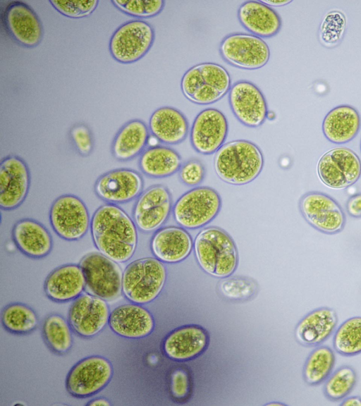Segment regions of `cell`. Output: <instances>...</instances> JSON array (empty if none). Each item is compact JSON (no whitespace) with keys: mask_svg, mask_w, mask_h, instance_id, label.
<instances>
[{"mask_svg":"<svg viewBox=\"0 0 361 406\" xmlns=\"http://www.w3.org/2000/svg\"><path fill=\"white\" fill-rule=\"evenodd\" d=\"M90 230L100 253L123 263L133 256L137 244V226L128 214L113 204L99 207L91 219Z\"/></svg>","mask_w":361,"mask_h":406,"instance_id":"6da1fadb","label":"cell"},{"mask_svg":"<svg viewBox=\"0 0 361 406\" xmlns=\"http://www.w3.org/2000/svg\"><path fill=\"white\" fill-rule=\"evenodd\" d=\"M264 158L253 142L238 140L227 142L216 152L215 171L223 181L235 185L247 184L261 173Z\"/></svg>","mask_w":361,"mask_h":406,"instance_id":"7a4b0ae2","label":"cell"},{"mask_svg":"<svg viewBox=\"0 0 361 406\" xmlns=\"http://www.w3.org/2000/svg\"><path fill=\"white\" fill-rule=\"evenodd\" d=\"M198 264L207 273L219 278L231 275L238 264V252L230 235L217 227L202 230L195 240Z\"/></svg>","mask_w":361,"mask_h":406,"instance_id":"3957f363","label":"cell"},{"mask_svg":"<svg viewBox=\"0 0 361 406\" xmlns=\"http://www.w3.org/2000/svg\"><path fill=\"white\" fill-rule=\"evenodd\" d=\"M231 87L228 72L222 66L204 62L189 68L183 75L180 88L190 102L200 105L215 103Z\"/></svg>","mask_w":361,"mask_h":406,"instance_id":"277c9868","label":"cell"},{"mask_svg":"<svg viewBox=\"0 0 361 406\" xmlns=\"http://www.w3.org/2000/svg\"><path fill=\"white\" fill-rule=\"evenodd\" d=\"M166 278V271L160 260L152 257L140 259L126 268L122 290L132 302L146 304L159 295Z\"/></svg>","mask_w":361,"mask_h":406,"instance_id":"5b68a950","label":"cell"},{"mask_svg":"<svg viewBox=\"0 0 361 406\" xmlns=\"http://www.w3.org/2000/svg\"><path fill=\"white\" fill-rule=\"evenodd\" d=\"M154 29L148 22L133 19L120 25L109 42L111 56L122 64L135 63L143 58L152 47Z\"/></svg>","mask_w":361,"mask_h":406,"instance_id":"8992f818","label":"cell"},{"mask_svg":"<svg viewBox=\"0 0 361 406\" xmlns=\"http://www.w3.org/2000/svg\"><path fill=\"white\" fill-rule=\"evenodd\" d=\"M86 291L106 301L118 298L123 292V271L117 262L102 253L86 254L80 261Z\"/></svg>","mask_w":361,"mask_h":406,"instance_id":"52a82bcc","label":"cell"},{"mask_svg":"<svg viewBox=\"0 0 361 406\" xmlns=\"http://www.w3.org/2000/svg\"><path fill=\"white\" fill-rule=\"evenodd\" d=\"M1 21L10 38L22 47L33 49L42 41V23L35 11L23 1H6L1 7Z\"/></svg>","mask_w":361,"mask_h":406,"instance_id":"ba28073f","label":"cell"},{"mask_svg":"<svg viewBox=\"0 0 361 406\" xmlns=\"http://www.w3.org/2000/svg\"><path fill=\"white\" fill-rule=\"evenodd\" d=\"M221 207V199L216 190L209 187H198L178 199L173 207V216L183 228L195 229L212 221Z\"/></svg>","mask_w":361,"mask_h":406,"instance_id":"9c48e42d","label":"cell"},{"mask_svg":"<svg viewBox=\"0 0 361 406\" xmlns=\"http://www.w3.org/2000/svg\"><path fill=\"white\" fill-rule=\"evenodd\" d=\"M317 174L326 187L343 190L355 184L360 178L361 161L349 148H334L319 159Z\"/></svg>","mask_w":361,"mask_h":406,"instance_id":"30bf717a","label":"cell"},{"mask_svg":"<svg viewBox=\"0 0 361 406\" xmlns=\"http://www.w3.org/2000/svg\"><path fill=\"white\" fill-rule=\"evenodd\" d=\"M49 219L54 232L68 241L82 238L91 223L86 205L73 195H64L55 199L50 209Z\"/></svg>","mask_w":361,"mask_h":406,"instance_id":"8fae6325","label":"cell"},{"mask_svg":"<svg viewBox=\"0 0 361 406\" xmlns=\"http://www.w3.org/2000/svg\"><path fill=\"white\" fill-rule=\"evenodd\" d=\"M111 362L101 356H90L79 361L68 372L66 387L76 398H87L102 390L113 376Z\"/></svg>","mask_w":361,"mask_h":406,"instance_id":"7c38bea8","label":"cell"},{"mask_svg":"<svg viewBox=\"0 0 361 406\" xmlns=\"http://www.w3.org/2000/svg\"><path fill=\"white\" fill-rule=\"evenodd\" d=\"M299 209L307 223L318 231L334 235L342 231L345 215L341 205L321 192H309L300 199Z\"/></svg>","mask_w":361,"mask_h":406,"instance_id":"4fadbf2b","label":"cell"},{"mask_svg":"<svg viewBox=\"0 0 361 406\" xmlns=\"http://www.w3.org/2000/svg\"><path fill=\"white\" fill-rule=\"evenodd\" d=\"M219 52L231 65L246 70L261 68L270 58L269 47L262 38L244 33L225 37L220 44Z\"/></svg>","mask_w":361,"mask_h":406,"instance_id":"5bb4252c","label":"cell"},{"mask_svg":"<svg viewBox=\"0 0 361 406\" xmlns=\"http://www.w3.org/2000/svg\"><path fill=\"white\" fill-rule=\"evenodd\" d=\"M171 205V196L165 186L149 187L139 195L134 206L133 215L137 228L145 233L158 230L167 220Z\"/></svg>","mask_w":361,"mask_h":406,"instance_id":"9a60e30c","label":"cell"},{"mask_svg":"<svg viewBox=\"0 0 361 406\" xmlns=\"http://www.w3.org/2000/svg\"><path fill=\"white\" fill-rule=\"evenodd\" d=\"M110 310L106 300L90 293L75 299L68 311V323L78 335L90 338L109 324Z\"/></svg>","mask_w":361,"mask_h":406,"instance_id":"2e32d148","label":"cell"},{"mask_svg":"<svg viewBox=\"0 0 361 406\" xmlns=\"http://www.w3.org/2000/svg\"><path fill=\"white\" fill-rule=\"evenodd\" d=\"M228 102L235 116L247 127H259L267 118L269 111L264 96L251 82L242 80L233 84Z\"/></svg>","mask_w":361,"mask_h":406,"instance_id":"e0dca14e","label":"cell"},{"mask_svg":"<svg viewBox=\"0 0 361 406\" xmlns=\"http://www.w3.org/2000/svg\"><path fill=\"white\" fill-rule=\"evenodd\" d=\"M30 176L25 161L16 155L3 159L0 164V207L12 210L25 200L29 191Z\"/></svg>","mask_w":361,"mask_h":406,"instance_id":"ac0fdd59","label":"cell"},{"mask_svg":"<svg viewBox=\"0 0 361 406\" xmlns=\"http://www.w3.org/2000/svg\"><path fill=\"white\" fill-rule=\"evenodd\" d=\"M228 121L218 109L209 108L200 111L195 117L190 131L193 148L202 154L216 152L227 137Z\"/></svg>","mask_w":361,"mask_h":406,"instance_id":"d6986e66","label":"cell"},{"mask_svg":"<svg viewBox=\"0 0 361 406\" xmlns=\"http://www.w3.org/2000/svg\"><path fill=\"white\" fill-rule=\"evenodd\" d=\"M143 180L139 173L129 168L110 171L95 182L94 192L109 204L128 202L141 194Z\"/></svg>","mask_w":361,"mask_h":406,"instance_id":"ffe728a7","label":"cell"},{"mask_svg":"<svg viewBox=\"0 0 361 406\" xmlns=\"http://www.w3.org/2000/svg\"><path fill=\"white\" fill-rule=\"evenodd\" d=\"M109 325L116 334L127 338H140L150 334L154 328L152 314L139 304L118 306L110 314Z\"/></svg>","mask_w":361,"mask_h":406,"instance_id":"44dd1931","label":"cell"},{"mask_svg":"<svg viewBox=\"0 0 361 406\" xmlns=\"http://www.w3.org/2000/svg\"><path fill=\"white\" fill-rule=\"evenodd\" d=\"M337 324L338 316L334 309L319 307L307 314L298 322L295 337L302 345H319L331 336Z\"/></svg>","mask_w":361,"mask_h":406,"instance_id":"7402d4cb","label":"cell"},{"mask_svg":"<svg viewBox=\"0 0 361 406\" xmlns=\"http://www.w3.org/2000/svg\"><path fill=\"white\" fill-rule=\"evenodd\" d=\"M85 289V278L80 265L66 264L54 269L44 282L46 295L63 302L78 297Z\"/></svg>","mask_w":361,"mask_h":406,"instance_id":"603a6c76","label":"cell"},{"mask_svg":"<svg viewBox=\"0 0 361 406\" xmlns=\"http://www.w3.org/2000/svg\"><path fill=\"white\" fill-rule=\"evenodd\" d=\"M238 18L247 30L260 38L271 37L281 27L279 15L261 0L243 3L238 8Z\"/></svg>","mask_w":361,"mask_h":406,"instance_id":"cb8c5ba5","label":"cell"},{"mask_svg":"<svg viewBox=\"0 0 361 406\" xmlns=\"http://www.w3.org/2000/svg\"><path fill=\"white\" fill-rule=\"evenodd\" d=\"M13 241L25 255L35 259L49 254L52 238L49 230L39 222L23 219L17 221L12 230Z\"/></svg>","mask_w":361,"mask_h":406,"instance_id":"d4e9b609","label":"cell"},{"mask_svg":"<svg viewBox=\"0 0 361 406\" xmlns=\"http://www.w3.org/2000/svg\"><path fill=\"white\" fill-rule=\"evenodd\" d=\"M192 241L189 233L180 227H166L157 230L152 237L151 248L160 261L176 263L190 253Z\"/></svg>","mask_w":361,"mask_h":406,"instance_id":"484cf974","label":"cell"},{"mask_svg":"<svg viewBox=\"0 0 361 406\" xmlns=\"http://www.w3.org/2000/svg\"><path fill=\"white\" fill-rule=\"evenodd\" d=\"M149 129L157 140L167 144H176L186 138L189 126L185 116L179 110L162 106L152 113Z\"/></svg>","mask_w":361,"mask_h":406,"instance_id":"4316f807","label":"cell"},{"mask_svg":"<svg viewBox=\"0 0 361 406\" xmlns=\"http://www.w3.org/2000/svg\"><path fill=\"white\" fill-rule=\"evenodd\" d=\"M149 138V129L144 121L130 120L118 130L113 139L111 154L121 161L133 159L144 152Z\"/></svg>","mask_w":361,"mask_h":406,"instance_id":"83f0119b","label":"cell"},{"mask_svg":"<svg viewBox=\"0 0 361 406\" xmlns=\"http://www.w3.org/2000/svg\"><path fill=\"white\" fill-rule=\"evenodd\" d=\"M361 118L358 111L351 106L340 105L329 111L322 122L325 137L334 144H345L358 133Z\"/></svg>","mask_w":361,"mask_h":406,"instance_id":"f1b7e54d","label":"cell"},{"mask_svg":"<svg viewBox=\"0 0 361 406\" xmlns=\"http://www.w3.org/2000/svg\"><path fill=\"white\" fill-rule=\"evenodd\" d=\"M207 345V335L200 328L189 326L170 334L164 342L166 355L175 359H188L200 353Z\"/></svg>","mask_w":361,"mask_h":406,"instance_id":"f546056e","label":"cell"},{"mask_svg":"<svg viewBox=\"0 0 361 406\" xmlns=\"http://www.w3.org/2000/svg\"><path fill=\"white\" fill-rule=\"evenodd\" d=\"M182 160L178 152L160 145L145 149L139 159V167L142 173L153 178L170 176L180 170Z\"/></svg>","mask_w":361,"mask_h":406,"instance_id":"4dcf8cb0","label":"cell"},{"mask_svg":"<svg viewBox=\"0 0 361 406\" xmlns=\"http://www.w3.org/2000/svg\"><path fill=\"white\" fill-rule=\"evenodd\" d=\"M336 358L328 346H319L307 357L303 367V378L306 383L317 386L324 381L331 374Z\"/></svg>","mask_w":361,"mask_h":406,"instance_id":"1f68e13d","label":"cell"},{"mask_svg":"<svg viewBox=\"0 0 361 406\" xmlns=\"http://www.w3.org/2000/svg\"><path fill=\"white\" fill-rule=\"evenodd\" d=\"M333 345L343 356L361 353V316L351 317L339 326L333 338Z\"/></svg>","mask_w":361,"mask_h":406,"instance_id":"d6a6232c","label":"cell"},{"mask_svg":"<svg viewBox=\"0 0 361 406\" xmlns=\"http://www.w3.org/2000/svg\"><path fill=\"white\" fill-rule=\"evenodd\" d=\"M1 322L6 330L17 334H25L35 330L38 318L34 310L21 303H13L4 308Z\"/></svg>","mask_w":361,"mask_h":406,"instance_id":"836d02e7","label":"cell"},{"mask_svg":"<svg viewBox=\"0 0 361 406\" xmlns=\"http://www.w3.org/2000/svg\"><path fill=\"white\" fill-rule=\"evenodd\" d=\"M70 324L59 314L49 316L43 326L45 340L50 348L59 354L67 352L73 344Z\"/></svg>","mask_w":361,"mask_h":406,"instance_id":"e575fe53","label":"cell"},{"mask_svg":"<svg viewBox=\"0 0 361 406\" xmlns=\"http://www.w3.org/2000/svg\"><path fill=\"white\" fill-rule=\"evenodd\" d=\"M356 382L355 369L350 366H342L326 379L324 394L331 401L342 400L353 390Z\"/></svg>","mask_w":361,"mask_h":406,"instance_id":"d590c367","label":"cell"},{"mask_svg":"<svg viewBox=\"0 0 361 406\" xmlns=\"http://www.w3.org/2000/svg\"><path fill=\"white\" fill-rule=\"evenodd\" d=\"M111 3L121 12L140 20L159 15L165 6L164 0H111Z\"/></svg>","mask_w":361,"mask_h":406,"instance_id":"8d00e7d4","label":"cell"},{"mask_svg":"<svg viewBox=\"0 0 361 406\" xmlns=\"http://www.w3.org/2000/svg\"><path fill=\"white\" fill-rule=\"evenodd\" d=\"M49 3L60 14L73 19L88 17L97 9L98 0H49Z\"/></svg>","mask_w":361,"mask_h":406,"instance_id":"74e56055","label":"cell"},{"mask_svg":"<svg viewBox=\"0 0 361 406\" xmlns=\"http://www.w3.org/2000/svg\"><path fill=\"white\" fill-rule=\"evenodd\" d=\"M220 292L231 300L247 299L257 290V284L250 278L231 277L222 280L219 285Z\"/></svg>","mask_w":361,"mask_h":406,"instance_id":"f35d334b","label":"cell"},{"mask_svg":"<svg viewBox=\"0 0 361 406\" xmlns=\"http://www.w3.org/2000/svg\"><path fill=\"white\" fill-rule=\"evenodd\" d=\"M69 135L80 155L86 157L91 154L94 148V140L91 130L85 123L74 124L70 129Z\"/></svg>","mask_w":361,"mask_h":406,"instance_id":"ab89813d","label":"cell"},{"mask_svg":"<svg viewBox=\"0 0 361 406\" xmlns=\"http://www.w3.org/2000/svg\"><path fill=\"white\" fill-rule=\"evenodd\" d=\"M205 174L202 164L196 159L190 160L181 166L179 176L181 181L187 185L195 186L200 184Z\"/></svg>","mask_w":361,"mask_h":406,"instance_id":"60d3db41","label":"cell"},{"mask_svg":"<svg viewBox=\"0 0 361 406\" xmlns=\"http://www.w3.org/2000/svg\"><path fill=\"white\" fill-rule=\"evenodd\" d=\"M188 377L183 371H176L172 376V392L174 396L182 398L188 392Z\"/></svg>","mask_w":361,"mask_h":406,"instance_id":"b9f144b4","label":"cell"},{"mask_svg":"<svg viewBox=\"0 0 361 406\" xmlns=\"http://www.w3.org/2000/svg\"><path fill=\"white\" fill-rule=\"evenodd\" d=\"M346 211L353 218H361V193L354 195L346 202Z\"/></svg>","mask_w":361,"mask_h":406,"instance_id":"7bdbcfd3","label":"cell"},{"mask_svg":"<svg viewBox=\"0 0 361 406\" xmlns=\"http://www.w3.org/2000/svg\"><path fill=\"white\" fill-rule=\"evenodd\" d=\"M342 406H361V398L353 396L345 399L341 403Z\"/></svg>","mask_w":361,"mask_h":406,"instance_id":"ee69618b","label":"cell"},{"mask_svg":"<svg viewBox=\"0 0 361 406\" xmlns=\"http://www.w3.org/2000/svg\"><path fill=\"white\" fill-rule=\"evenodd\" d=\"M264 4L268 6H282L290 4L291 0H261Z\"/></svg>","mask_w":361,"mask_h":406,"instance_id":"f6af8a7d","label":"cell"},{"mask_svg":"<svg viewBox=\"0 0 361 406\" xmlns=\"http://www.w3.org/2000/svg\"><path fill=\"white\" fill-rule=\"evenodd\" d=\"M87 405H91V406H97V405H99V406H110L111 404L110 402L104 398H97V399H94L92 400V401H90V402L87 403Z\"/></svg>","mask_w":361,"mask_h":406,"instance_id":"bcb514c9","label":"cell"},{"mask_svg":"<svg viewBox=\"0 0 361 406\" xmlns=\"http://www.w3.org/2000/svg\"><path fill=\"white\" fill-rule=\"evenodd\" d=\"M360 149H361V143H360Z\"/></svg>","mask_w":361,"mask_h":406,"instance_id":"7dc6e473","label":"cell"}]
</instances>
